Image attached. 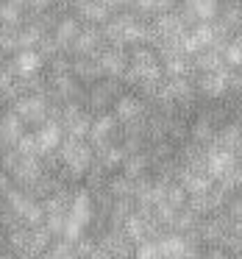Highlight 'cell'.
<instances>
[{"label":"cell","mask_w":242,"mask_h":259,"mask_svg":"<svg viewBox=\"0 0 242 259\" xmlns=\"http://www.w3.org/2000/svg\"><path fill=\"white\" fill-rule=\"evenodd\" d=\"M39 67H42V53L39 51H20V53H14L12 64H9V70H12L17 78H31Z\"/></svg>","instance_id":"obj_1"},{"label":"cell","mask_w":242,"mask_h":259,"mask_svg":"<svg viewBox=\"0 0 242 259\" xmlns=\"http://www.w3.org/2000/svg\"><path fill=\"white\" fill-rule=\"evenodd\" d=\"M14 114H17L20 120H39L42 114H45V103L36 95H23L14 103Z\"/></svg>","instance_id":"obj_2"},{"label":"cell","mask_w":242,"mask_h":259,"mask_svg":"<svg viewBox=\"0 0 242 259\" xmlns=\"http://www.w3.org/2000/svg\"><path fill=\"white\" fill-rule=\"evenodd\" d=\"M75 39H78V23H75V20H62V25L56 28L53 42L64 48V45H70V42L75 45Z\"/></svg>","instance_id":"obj_3"},{"label":"cell","mask_w":242,"mask_h":259,"mask_svg":"<svg viewBox=\"0 0 242 259\" xmlns=\"http://www.w3.org/2000/svg\"><path fill=\"white\" fill-rule=\"evenodd\" d=\"M98 48V34H78V39H75V51H81V53H89V51H95Z\"/></svg>","instance_id":"obj_4"},{"label":"cell","mask_w":242,"mask_h":259,"mask_svg":"<svg viewBox=\"0 0 242 259\" xmlns=\"http://www.w3.org/2000/svg\"><path fill=\"white\" fill-rule=\"evenodd\" d=\"M103 70H120L123 67V62H120V56L117 53H109V56H103V64H101Z\"/></svg>","instance_id":"obj_5"},{"label":"cell","mask_w":242,"mask_h":259,"mask_svg":"<svg viewBox=\"0 0 242 259\" xmlns=\"http://www.w3.org/2000/svg\"><path fill=\"white\" fill-rule=\"evenodd\" d=\"M75 70H78V73L81 75H98V73H101V67H98V64H78V67H75Z\"/></svg>","instance_id":"obj_6"},{"label":"cell","mask_w":242,"mask_h":259,"mask_svg":"<svg viewBox=\"0 0 242 259\" xmlns=\"http://www.w3.org/2000/svg\"><path fill=\"white\" fill-rule=\"evenodd\" d=\"M12 3H20V6H25V9H28L31 3H34V0H12Z\"/></svg>","instance_id":"obj_7"}]
</instances>
